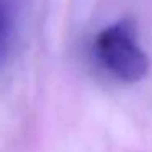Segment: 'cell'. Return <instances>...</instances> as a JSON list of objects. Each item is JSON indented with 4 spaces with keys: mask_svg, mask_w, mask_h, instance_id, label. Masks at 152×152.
<instances>
[{
    "mask_svg": "<svg viewBox=\"0 0 152 152\" xmlns=\"http://www.w3.org/2000/svg\"><path fill=\"white\" fill-rule=\"evenodd\" d=\"M98 62L126 83L141 82L149 72V57L137 41L131 21L123 20L103 28L93 41Z\"/></svg>",
    "mask_w": 152,
    "mask_h": 152,
    "instance_id": "cell-1",
    "label": "cell"
},
{
    "mask_svg": "<svg viewBox=\"0 0 152 152\" xmlns=\"http://www.w3.org/2000/svg\"><path fill=\"white\" fill-rule=\"evenodd\" d=\"M20 12L21 0H0V72L13 48Z\"/></svg>",
    "mask_w": 152,
    "mask_h": 152,
    "instance_id": "cell-2",
    "label": "cell"
}]
</instances>
